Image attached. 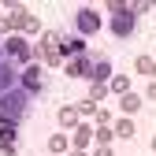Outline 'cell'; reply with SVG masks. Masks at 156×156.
Returning a JSON list of instances; mask_svg holds the SVG:
<instances>
[{
	"label": "cell",
	"mask_w": 156,
	"mask_h": 156,
	"mask_svg": "<svg viewBox=\"0 0 156 156\" xmlns=\"http://www.w3.org/2000/svg\"><path fill=\"white\" fill-rule=\"evenodd\" d=\"M0 152H4V156L15 152V126L11 123H0Z\"/></svg>",
	"instance_id": "cell-7"
},
{
	"label": "cell",
	"mask_w": 156,
	"mask_h": 156,
	"mask_svg": "<svg viewBox=\"0 0 156 156\" xmlns=\"http://www.w3.org/2000/svg\"><path fill=\"white\" fill-rule=\"evenodd\" d=\"M134 67H138L141 74H152V71H156V60H152V56H138V63H134Z\"/></svg>",
	"instance_id": "cell-16"
},
{
	"label": "cell",
	"mask_w": 156,
	"mask_h": 156,
	"mask_svg": "<svg viewBox=\"0 0 156 156\" xmlns=\"http://www.w3.org/2000/svg\"><path fill=\"white\" fill-rule=\"evenodd\" d=\"M41 60H45L48 67H56V63H67V60H63V52H60V48H41Z\"/></svg>",
	"instance_id": "cell-12"
},
{
	"label": "cell",
	"mask_w": 156,
	"mask_h": 156,
	"mask_svg": "<svg viewBox=\"0 0 156 156\" xmlns=\"http://www.w3.org/2000/svg\"><path fill=\"white\" fill-rule=\"evenodd\" d=\"M4 60H11V63H26V60H30V45H26V37H8V45H4Z\"/></svg>",
	"instance_id": "cell-3"
},
{
	"label": "cell",
	"mask_w": 156,
	"mask_h": 156,
	"mask_svg": "<svg viewBox=\"0 0 156 156\" xmlns=\"http://www.w3.org/2000/svg\"><path fill=\"white\" fill-rule=\"evenodd\" d=\"M149 97H152V101H156V78H152V82H149Z\"/></svg>",
	"instance_id": "cell-23"
},
{
	"label": "cell",
	"mask_w": 156,
	"mask_h": 156,
	"mask_svg": "<svg viewBox=\"0 0 156 156\" xmlns=\"http://www.w3.org/2000/svg\"><path fill=\"white\" fill-rule=\"evenodd\" d=\"M26 101H30V93L26 89H11V93H4L0 97V123H19L26 115Z\"/></svg>",
	"instance_id": "cell-1"
},
{
	"label": "cell",
	"mask_w": 156,
	"mask_h": 156,
	"mask_svg": "<svg viewBox=\"0 0 156 156\" xmlns=\"http://www.w3.org/2000/svg\"><path fill=\"white\" fill-rule=\"evenodd\" d=\"M60 126L78 130V108H60Z\"/></svg>",
	"instance_id": "cell-9"
},
{
	"label": "cell",
	"mask_w": 156,
	"mask_h": 156,
	"mask_svg": "<svg viewBox=\"0 0 156 156\" xmlns=\"http://www.w3.org/2000/svg\"><path fill=\"white\" fill-rule=\"evenodd\" d=\"M115 138H134V123L126 119V115H123L119 123H115Z\"/></svg>",
	"instance_id": "cell-13"
},
{
	"label": "cell",
	"mask_w": 156,
	"mask_h": 156,
	"mask_svg": "<svg viewBox=\"0 0 156 156\" xmlns=\"http://www.w3.org/2000/svg\"><path fill=\"white\" fill-rule=\"evenodd\" d=\"M97 156H112V149L108 145H97Z\"/></svg>",
	"instance_id": "cell-22"
},
{
	"label": "cell",
	"mask_w": 156,
	"mask_h": 156,
	"mask_svg": "<svg viewBox=\"0 0 156 156\" xmlns=\"http://www.w3.org/2000/svg\"><path fill=\"white\" fill-rule=\"evenodd\" d=\"M0 63H4V48H0Z\"/></svg>",
	"instance_id": "cell-25"
},
{
	"label": "cell",
	"mask_w": 156,
	"mask_h": 156,
	"mask_svg": "<svg viewBox=\"0 0 156 156\" xmlns=\"http://www.w3.org/2000/svg\"><path fill=\"white\" fill-rule=\"evenodd\" d=\"M152 149H156V138H152Z\"/></svg>",
	"instance_id": "cell-26"
},
{
	"label": "cell",
	"mask_w": 156,
	"mask_h": 156,
	"mask_svg": "<svg viewBox=\"0 0 156 156\" xmlns=\"http://www.w3.org/2000/svg\"><path fill=\"white\" fill-rule=\"evenodd\" d=\"M15 67H11V60H4V63H0V97H4V93H11V86H15Z\"/></svg>",
	"instance_id": "cell-6"
},
{
	"label": "cell",
	"mask_w": 156,
	"mask_h": 156,
	"mask_svg": "<svg viewBox=\"0 0 156 156\" xmlns=\"http://www.w3.org/2000/svg\"><path fill=\"white\" fill-rule=\"evenodd\" d=\"M108 11L115 15V19H112V34H115V37H130L134 26H138V11H134V8H123V4H112Z\"/></svg>",
	"instance_id": "cell-2"
},
{
	"label": "cell",
	"mask_w": 156,
	"mask_h": 156,
	"mask_svg": "<svg viewBox=\"0 0 156 156\" xmlns=\"http://www.w3.org/2000/svg\"><path fill=\"white\" fill-rule=\"evenodd\" d=\"M19 78H23V89L26 93H41L45 89V71H41V63H30Z\"/></svg>",
	"instance_id": "cell-5"
},
{
	"label": "cell",
	"mask_w": 156,
	"mask_h": 156,
	"mask_svg": "<svg viewBox=\"0 0 156 156\" xmlns=\"http://www.w3.org/2000/svg\"><path fill=\"white\" fill-rule=\"evenodd\" d=\"M74 26H78V34H97V30H101V11H97V8H82V11H78V19H74Z\"/></svg>",
	"instance_id": "cell-4"
},
{
	"label": "cell",
	"mask_w": 156,
	"mask_h": 156,
	"mask_svg": "<svg viewBox=\"0 0 156 156\" xmlns=\"http://www.w3.org/2000/svg\"><path fill=\"white\" fill-rule=\"evenodd\" d=\"M23 30H26V34H37V30H41V23H37V19L30 15V19H26V26H23Z\"/></svg>",
	"instance_id": "cell-21"
},
{
	"label": "cell",
	"mask_w": 156,
	"mask_h": 156,
	"mask_svg": "<svg viewBox=\"0 0 156 156\" xmlns=\"http://www.w3.org/2000/svg\"><path fill=\"white\" fill-rule=\"evenodd\" d=\"M119 108H123V115L138 112V108H141V97H138V93H126V97H119Z\"/></svg>",
	"instance_id": "cell-10"
},
{
	"label": "cell",
	"mask_w": 156,
	"mask_h": 156,
	"mask_svg": "<svg viewBox=\"0 0 156 156\" xmlns=\"http://www.w3.org/2000/svg\"><path fill=\"white\" fill-rule=\"evenodd\" d=\"M60 45H63V37H60V34H56V30L41 37V48H60ZM60 52H63V48H60Z\"/></svg>",
	"instance_id": "cell-14"
},
{
	"label": "cell",
	"mask_w": 156,
	"mask_h": 156,
	"mask_svg": "<svg viewBox=\"0 0 156 156\" xmlns=\"http://www.w3.org/2000/svg\"><path fill=\"white\" fill-rule=\"evenodd\" d=\"M108 89H112V93H119V97H126V93H130V78H123V74H115L112 82H108Z\"/></svg>",
	"instance_id": "cell-11"
},
{
	"label": "cell",
	"mask_w": 156,
	"mask_h": 156,
	"mask_svg": "<svg viewBox=\"0 0 156 156\" xmlns=\"http://www.w3.org/2000/svg\"><path fill=\"white\" fill-rule=\"evenodd\" d=\"M112 138H115V130H104V126H101V130H97V145H108Z\"/></svg>",
	"instance_id": "cell-20"
},
{
	"label": "cell",
	"mask_w": 156,
	"mask_h": 156,
	"mask_svg": "<svg viewBox=\"0 0 156 156\" xmlns=\"http://www.w3.org/2000/svg\"><path fill=\"white\" fill-rule=\"evenodd\" d=\"M104 93H108V86H104V82H93V89H89V101H93V104H101V97H104Z\"/></svg>",
	"instance_id": "cell-17"
},
{
	"label": "cell",
	"mask_w": 156,
	"mask_h": 156,
	"mask_svg": "<svg viewBox=\"0 0 156 156\" xmlns=\"http://www.w3.org/2000/svg\"><path fill=\"white\" fill-rule=\"evenodd\" d=\"M74 108H78V115H97V112H101L93 101H82V104H74Z\"/></svg>",
	"instance_id": "cell-19"
},
{
	"label": "cell",
	"mask_w": 156,
	"mask_h": 156,
	"mask_svg": "<svg viewBox=\"0 0 156 156\" xmlns=\"http://www.w3.org/2000/svg\"><path fill=\"white\" fill-rule=\"evenodd\" d=\"M108 74H112V63L101 56V60H97V67H93V82H97V78H108Z\"/></svg>",
	"instance_id": "cell-15"
},
{
	"label": "cell",
	"mask_w": 156,
	"mask_h": 156,
	"mask_svg": "<svg viewBox=\"0 0 156 156\" xmlns=\"http://www.w3.org/2000/svg\"><path fill=\"white\" fill-rule=\"evenodd\" d=\"M71 156H86V152H82V149H74V152H71Z\"/></svg>",
	"instance_id": "cell-24"
},
{
	"label": "cell",
	"mask_w": 156,
	"mask_h": 156,
	"mask_svg": "<svg viewBox=\"0 0 156 156\" xmlns=\"http://www.w3.org/2000/svg\"><path fill=\"white\" fill-rule=\"evenodd\" d=\"M48 149H52V156H60V152L67 149V138H63V134H56V138L48 141Z\"/></svg>",
	"instance_id": "cell-18"
},
{
	"label": "cell",
	"mask_w": 156,
	"mask_h": 156,
	"mask_svg": "<svg viewBox=\"0 0 156 156\" xmlns=\"http://www.w3.org/2000/svg\"><path fill=\"white\" fill-rule=\"evenodd\" d=\"M93 138H97V130H93V126H78V130H74V149H86Z\"/></svg>",
	"instance_id": "cell-8"
}]
</instances>
